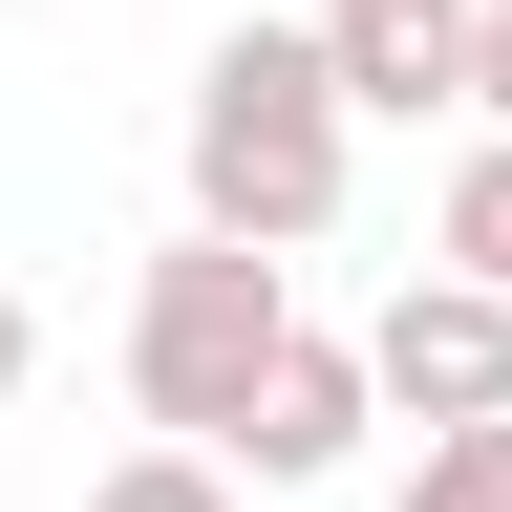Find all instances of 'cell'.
I'll return each instance as SVG.
<instances>
[{
  "label": "cell",
  "mask_w": 512,
  "mask_h": 512,
  "mask_svg": "<svg viewBox=\"0 0 512 512\" xmlns=\"http://www.w3.org/2000/svg\"><path fill=\"white\" fill-rule=\"evenodd\" d=\"M171 171H192V235H256V256H320L342 235V171H363V107L342 64H320V22H214V64H192L171 107Z\"/></svg>",
  "instance_id": "6da1fadb"
},
{
  "label": "cell",
  "mask_w": 512,
  "mask_h": 512,
  "mask_svg": "<svg viewBox=\"0 0 512 512\" xmlns=\"http://www.w3.org/2000/svg\"><path fill=\"white\" fill-rule=\"evenodd\" d=\"M278 342H299V256L171 235L150 278H128V406H150V448H235V406H256Z\"/></svg>",
  "instance_id": "7a4b0ae2"
},
{
  "label": "cell",
  "mask_w": 512,
  "mask_h": 512,
  "mask_svg": "<svg viewBox=\"0 0 512 512\" xmlns=\"http://www.w3.org/2000/svg\"><path fill=\"white\" fill-rule=\"evenodd\" d=\"M363 384H384V427H491V406H512V299L427 256V278L363 320Z\"/></svg>",
  "instance_id": "3957f363"
},
{
  "label": "cell",
  "mask_w": 512,
  "mask_h": 512,
  "mask_svg": "<svg viewBox=\"0 0 512 512\" xmlns=\"http://www.w3.org/2000/svg\"><path fill=\"white\" fill-rule=\"evenodd\" d=\"M363 427H384L363 342H320V320H299V342L256 363V406H235V448H214V470H256V491H320V470H363Z\"/></svg>",
  "instance_id": "277c9868"
},
{
  "label": "cell",
  "mask_w": 512,
  "mask_h": 512,
  "mask_svg": "<svg viewBox=\"0 0 512 512\" xmlns=\"http://www.w3.org/2000/svg\"><path fill=\"white\" fill-rule=\"evenodd\" d=\"M320 64H342L363 128H427V107H470V0H342Z\"/></svg>",
  "instance_id": "5b68a950"
},
{
  "label": "cell",
  "mask_w": 512,
  "mask_h": 512,
  "mask_svg": "<svg viewBox=\"0 0 512 512\" xmlns=\"http://www.w3.org/2000/svg\"><path fill=\"white\" fill-rule=\"evenodd\" d=\"M427 256L512 299V128H470V171H448V214H427Z\"/></svg>",
  "instance_id": "8992f818"
},
{
  "label": "cell",
  "mask_w": 512,
  "mask_h": 512,
  "mask_svg": "<svg viewBox=\"0 0 512 512\" xmlns=\"http://www.w3.org/2000/svg\"><path fill=\"white\" fill-rule=\"evenodd\" d=\"M384 512H512V406H491V427H427Z\"/></svg>",
  "instance_id": "52a82bcc"
},
{
  "label": "cell",
  "mask_w": 512,
  "mask_h": 512,
  "mask_svg": "<svg viewBox=\"0 0 512 512\" xmlns=\"http://www.w3.org/2000/svg\"><path fill=\"white\" fill-rule=\"evenodd\" d=\"M86 512H235V470H214V448H128Z\"/></svg>",
  "instance_id": "ba28073f"
},
{
  "label": "cell",
  "mask_w": 512,
  "mask_h": 512,
  "mask_svg": "<svg viewBox=\"0 0 512 512\" xmlns=\"http://www.w3.org/2000/svg\"><path fill=\"white\" fill-rule=\"evenodd\" d=\"M470 128H512V0H470Z\"/></svg>",
  "instance_id": "9c48e42d"
},
{
  "label": "cell",
  "mask_w": 512,
  "mask_h": 512,
  "mask_svg": "<svg viewBox=\"0 0 512 512\" xmlns=\"http://www.w3.org/2000/svg\"><path fill=\"white\" fill-rule=\"evenodd\" d=\"M22 363H43V320H22V278H0V406H22Z\"/></svg>",
  "instance_id": "30bf717a"
},
{
  "label": "cell",
  "mask_w": 512,
  "mask_h": 512,
  "mask_svg": "<svg viewBox=\"0 0 512 512\" xmlns=\"http://www.w3.org/2000/svg\"><path fill=\"white\" fill-rule=\"evenodd\" d=\"M278 22H342V0H278Z\"/></svg>",
  "instance_id": "8fae6325"
}]
</instances>
